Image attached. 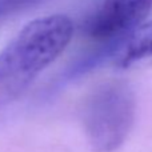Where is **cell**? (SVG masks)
Listing matches in <instances>:
<instances>
[{
  "label": "cell",
  "instance_id": "7a4b0ae2",
  "mask_svg": "<svg viewBox=\"0 0 152 152\" xmlns=\"http://www.w3.org/2000/svg\"><path fill=\"white\" fill-rule=\"evenodd\" d=\"M136 100L123 81H110L96 88L83 108L86 137L95 152H113L127 140L135 123Z\"/></svg>",
  "mask_w": 152,
  "mask_h": 152
},
{
  "label": "cell",
  "instance_id": "277c9868",
  "mask_svg": "<svg viewBox=\"0 0 152 152\" xmlns=\"http://www.w3.org/2000/svg\"><path fill=\"white\" fill-rule=\"evenodd\" d=\"M148 59H152V19L124 37L116 53V64L126 68Z\"/></svg>",
  "mask_w": 152,
  "mask_h": 152
},
{
  "label": "cell",
  "instance_id": "5b68a950",
  "mask_svg": "<svg viewBox=\"0 0 152 152\" xmlns=\"http://www.w3.org/2000/svg\"><path fill=\"white\" fill-rule=\"evenodd\" d=\"M16 1H18L19 3V4H24V3H28V1H31V0H16Z\"/></svg>",
  "mask_w": 152,
  "mask_h": 152
},
{
  "label": "cell",
  "instance_id": "6da1fadb",
  "mask_svg": "<svg viewBox=\"0 0 152 152\" xmlns=\"http://www.w3.org/2000/svg\"><path fill=\"white\" fill-rule=\"evenodd\" d=\"M74 24L66 15L35 19L0 51V108L18 100L68 45Z\"/></svg>",
  "mask_w": 152,
  "mask_h": 152
},
{
  "label": "cell",
  "instance_id": "3957f363",
  "mask_svg": "<svg viewBox=\"0 0 152 152\" xmlns=\"http://www.w3.org/2000/svg\"><path fill=\"white\" fill-rule=\"evenodd\" d=\"M152 11V0H104L88 19L87 34L97 40H121Z\"/></svg>",
  "mask_w": 152,
  "mask_h": 152
}]
</instances>
